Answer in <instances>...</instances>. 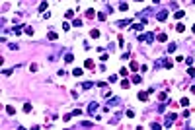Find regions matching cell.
Here are the masks:
<instances>
[{
	"label": "cell",
	"mask_w": 195,
	"mask_h": 130,
	"mask_svg": "<svg viewBox=\"0 0 195 130\" xmlns=\"http://www.w3.org/2000/svg\"><path fill=\"white\" fill-rule=\"evenodd\" d=\"M152 39H154V35H152V33H148V35H146V33H142V35H139V41H148V43H150Z\"/></svg>",
	"instance_id": "6da1fadb"
},
{
	"label": "cell",
	"mask_w": 195,
	"mask_h": 130,
	"mask_svg": "<svg viewBox=\"0 0 195 130\" xmlns=\"http://www.w3.org/2000/svg\"><path fill=\"white\" fill-rule=\"evenodd\" d=\"M96 111H98V103L94 101V103H90V105H88V113H90V114H94Z\"/></svg>",
	"instance_id": "7a4b0ae2"
},
{
	"label": "cell",
	"mask_w": 195,
	"mask_h": 130,
	"mask_svg": "<svg viewBox=\"0 0 195 130\" xmlns=\"http://www.w3.org/2000/svg\"><path fill=\"white\" fill-rule=\"evenodd\" d=\"M176 119H177V114H176V113H172V114H168V120H166V126H170V124H172V122H174Z\"/></svg>",
	"instance_id": "3957f363"
},
{
	"label": "cell",
	"mask_w": 195,
	"mask_h": 130,
	"mask_svg": "<svg viewBox=\"0 0 195 130\" xmlns=\"http://www.w3.org/2000/svg\"><path fill=\"white\" fill-rule=\"evenodd\" d=\"M166 18H168V12H166V10H162V12H158V20H160V21H164Z\"/></svg>",
	"instance_id": "277c9868"
},
{
	"label": "cell",
	"mask_w": 195,
	"mask_h": 130,
	"mask_svg": "<svg viewBox=\"0 0 195 130\" xmlns=\"http://www.w3.org/2000/svg\"><path fill=\"white\" fill-rule=\"evenodd\" d=\"M142 27H144V23H133V25H131V29H135V31H142Z\"/></svg>",
	"instance_id": "5b68a950"
},
{
	"label": "cell",
	"mask_w": 195,
	"mask_h": 130,
	"mask_svg": "<svg viewBox=\"0 0 195 130\" xmlns=\"http://www.w3.org/2000/svg\"><path fill=\"white\" fill-rule=\"evenodd\" d=\"M72 60H74V54H72V52H66V54H65V62H68V64H70Z\"/></svg>",
	"instance_id": "8992f818"
},
{
	"label": "cell",
	"mask_w": 195,
	"mask_h": 130,
	"mask_svg": "<svg viewBox=\"0 0 195 130\" xmlns=\"http://www.w3.org/2000/svg\"><path fill=\"white\" fill-rule=\"evenodd\" d=\"M139 99H141V101H146V99H148V91H141V93H139Z\"/></svg>",
	"instance_id": "52a82bcc"
},
{
	"label": "cell",
	"mask_w": 195,
	"mask_h": 130,
	"mask_svg": "<svg viewBox=\"0 0 195 130\" xmlns=\"http://www.w3.org/2000/svg\"><path fill=\"white\" fill-rule=\"evenodd\" d=\"M156 39H158V41H162V43H164V41H168V35H166V33H160V35H158V37H156Z\"/></svg>",
	"instance_id": "ba28073f"
},
{
	"label": "cell",
	"mask_w": 195,
	"mask_h": 130,
	"mask_svg": "<svg viewBox=\"0 0 195 130\" xmlns=\"http://www.w3.org/2000/svg\"><path fill=\"white\" fill-rule=\"evenodd\" d=\"M179 103H182L183 107H187V105H189V99H187V97H182V99H179Z\"/></svg>",
	"instance_id": "9c48e42d"
},
{
	"label": "cell",
	"mask_w": 195,
	"mask_h": 130,
	"mask_svg": "<svg viewBox=\"0 0 195 130\" xmlns=\"http://www.w3.org/2000/svg\"><path fill=\"white\" fill-rule=\"evenodd\" d=\"M90 35H92L94 39H98V37H100V31H98V29H92V31H90Z\"/></svg>",
	"instance_id": "30bf717a"
},
{
	"label": "cell",
	"mask_w": 195,
	"mask_h": 130,
	"mask_svg": "<svg viewBox=\"0 0 195 130\" xmlns=\"http://www.w3.org/2000/svg\"><path fill=\"white\" fill-rule=\"evenodd\" d=\"M183 16H185V12H182V10H177V12H176V16H174V18H177V20H179V18H183Z\"/></svg>",
	"instance_id": "8fae6325"
},
{
	"label": "cell",
	"mask_w": 195,
	"mask_h": 130,
	"mask_svg": "<svg viewBox=\"0 0 195 130\" xmlns=\"http://www.w3.org/2000/svg\"><path fill=\"white\" fill-rule=\"evenodd\" d=\"M72 74H74V76H82V68H74Z\"/></svg>",
	"instance_id": "7c38bea8"
},
{
	"label": "cell",
	"mask_w": 195,
	"mask_h": 130,
	"mask_svg": "<svg viewBox=\"0 0 195 130\" xmlns=\"http://www.w3.org/2000/svg\"><path fill=\"white\" fill-rule=\"evenodd\" d=\"M84 64H86V68H90V70H92V68H94V60H86Z\"/></svg>",
	"instance_id": "4fadbf2b"
},
{
	"label": "cell",
	"mask_w": 195,
	"mask_h": 130,
	"mask_svg": "<svg viewBox=\"0 0 195 130\" xmlns=\"http://www.w3.org/2000/svg\"><path fill=\"white\" fill-rule=\"evenodd\" d=\"M119 103V99L117 97H113V99H109V107H113V105H117Z\"/></svg>",
	"instance_id": "5bb4252c"
},
{
	"label": "cell",
	"mask_w": 195,
	"mask_h": 130,
	"mask_svg": "<svg viewBox=\"0 0 195 130\" xmlns=\"http://www.w3.org/2000/svg\"><path fill=\"white\" fill-rule=\"evenodd\" d=\"M45 10H47V2H41L39 4V12H45Z\"/></svg>",
	"instance_id": "9a60e30c"
},
{
	"label": "cell",
	"mask_w": 195,
	"mask_h": 130,
	"mask_svg": "<svg viewBox=\"0 0 195 130\" xmlns=\"http://www.w3.org/2000/svg\"><path fill=\"white\" fill-rule=\"evenodd\" d=\"M141 82H142L141 76H133V83H141Z\"/></svg>",
	"instance_id": "2e32d148"
},
{
	"label": "cell",
	"mask_w": 195,
	"mask_h": 130,
	"mask_svg": "<svg viewBox=\"0 0 195 130\" xmlns=\"http://www.w3.org/2000/svg\"><path fill=\"white\" fill-rule=\"evenodd\" d=\"M24 113H31V105H29V103L24 105Z\"/></svg>",
	"instance_id": "e0dca14e"
},
{
	"label": "cell",
	"mask_w": 195,
	"mask_h": 130,
	"mask_svg": "<svg viewBox=\"0 0 195 130\" xmlns=\"http://www.w3.org/2000/svg\"><path fill=\"white\" fill-rule=\"evenodd\" d=\"M119 10H121V12H125V10H129V6H127L125 2H121V4H119Z\"/></svg>",
	"instance_id": "ac0fdd59"
},
{
	"label": "cell",
	"mask_w": 195,
	"mask_h": 130,
	"mask_svg": "<svg viewBox=\"0 0 195 130\" xmlns=\"http://www.w3.org/2000/svg\"><path fill=\"white\" fill-rule=\"evenodd\" d=\"M176 51V43H170V45H168V52H174Z\"/></svg>",
	"instance_id": "d6986e66"
},
{
	"label": "cell",
	"mask_w": 195,
	"mask_h": 130,
	"mask_svg": "<svg viewBox=\"0 0 195 130\" xmlns=\"http://www.w3.org/2000/svg\"><path fill=\"white\" fill-rule=\"evenodd\" d=\"M25 33H27V35H33V27H29V25H25Z\"/></svg>",
	"instance_id": "ffe728a7"
},
{
	"label": "cell",
	"mask_w": 195,
	"mask_h": 130,
	"mask_svg": "<svg viewBox=\"0 0 195 130\" xmlns=\"http://www.w3.org/2000/svg\"><path fill=\"white\" fill-rule=\"evenodd\" d=\"M129 85H131V83H129L127 80H123V82H121V88H123V89H127V88H129Z\"/></svg>",
	"instance_id": "44dd1931"
},
{
	"label": "cell",
	"mask_w": 195,
	"mask_h": 130,
	"mask_svg": "<svg viewBox=\"0 0 195 130\" xmlns=\"http://www.w3.org/2000/svg\"><path fill=\"white\" fill-rule=\"evenodd\" d=\"M94 14H96V12H94L92 8H90V10H86V16H88V18H92V16H94Z\"/></svg>",
	"instance_id": "7402d4cb"
},
{
	"label": "cell",
	"mask_w": 195,
	"mask_h": 130,
	"mask_svg": "<svg viewBox=\"0 0 195 130\" xmlns=\"http://www.w3.org/2000/svg\"><path fill=\"white\" fill-rule=\"evenodd\" d=\"M183 29H185V25H183V23H177V33H182Z\"/></svg>",
	"instance_id": "603a6c76"
},
{
	"label": "cell",
	"mask_w": 195,
	"mask_h": 130,
	"mask_svg": "<svg viewBox=\"0 0 195 130\" xmlns=\"http://www.w3.org/2000/svg\"><path fill=\"white\" fill-rule=\"evenodd\" d=\"M6 113H8V114H14L16 111H14V107H10V105H8V107H6Z\"/></svg>",
	"instance_id": "cb8c5ba5"
},
{
	"label": "cell",
	"mask_w": 195,
	"mask_h": 130,
	"mask_svg": "<svg viewBox=\"0 0 195 130\" xmlns=\"http://www.w3.org/2000/svg\"><path fill=\"white\" fill-rule=\"evenodd\" d=\"M82 88H84V89H90V88H92V83H90V82H84Z\"/></svg>",
	"instance_id": "d4e9b609"
},
{
	"label": "cell",
	"mask_w": 195,
	"mask_h": 130,
	"mask_svg": "<svg viewBox=\"0 0 195 130\" xmlns=\"http://www.w3.org/2000/svg\"><path fill=\"white\" fill-rule=\"evenodd\" d=\"M63 29H65V31H68V29H70V23H68V21H65V23H63Z\"/></svg>",
	"instance_id": "484cf974"
},
{
	"label": "cell",
	"mask_w": 195,
	"mask_h": 130,
	"mask_svg": "<svg viewBox=\"0 0 195 130\" xmlns=\"http://www.w3.org/2000/svg\"><path fill=\"white\" fill-rule=\"evenodd\" d=\"M8 49H12V51H18V45H16V43H12V45H8Z\"/></svg>",
	"instance_id": "4316f807"
},
{
	"label": "cell",
	"mask_w": 195,
	"mask_h": 130,
	"mask_svg": "<svg viewBox=\"0 0 195 130\" xmlns=\"http://www.w3.org/2000/svg\"><path fill=\"white\" fill-rule=\"evenodd\" d=\"M20 31H22V29H20V27H16V29H14V31H12V35H22Z\"/></svg>",
	"instance_id": "83f0119b"
},
{
	"label": "cell",
	"mask_w": 195,
	"mask_h": 130,
	"mask_svg": "<svg viewBox=\"0 0 195 130\" xmlns=\"http://www.w3.org/2000/svg\"><path fill=\"white\" fill-rule=\"evenodd\" d=\"M187 74H189V76H195V68H191V66H189V70H187Z\"/></svg>",
	"instance_id": "f1b7e54d"
},
{
	"label": "cell",
	"mask_w": 195,
	"mask_h": 130,
	"mask_svg": "<svg viewBox=\"0 0 195 130\" xmlns=\"http://www.w3.org/2000/svg\"><path fill=\"white\" fill-rule=\"evenodd\" d=\"M72 23H74V25H76V27H80V25H82V20H74Z\"/></svg>",
	"instance_id": "f546056e"
},
{
	"label": "cell",
	"mask_w": 195,
	"mask_h": 130,
	"mask_svg": "<svg viewBox=\"0 0 195 130\" xmlns=\"http://www.w3.org/2000/svg\"><path fill=\"white\" fill-rule=\"evenodd\" d=\"M129 68H131V70H133V72H135V70H137V68H139V66H137V64H135V62H131V64H129Z\"/></svg>",
	"instance_id": "4dcf8cb0"
},
{
	"label": "cell",
	"mask_w": 195,
	"mask_h": 130,
	"mask_svg": "<svg viewBox=\"0 0 195 130\" xmlns=\"http://www.w3.org/2000/svg\"><path fill=\"white\" fill-rule=\"evenodd\" d=\"M191 31H193V33H195V25H193V27H191Z\"/></svg>",
	"instance_id": "1f68e13d"
},
{
	"label": "cell",
	"mask_w": 195,
	"mask_h": 130,
	"mask_svg": "<svg viewBox=\"0 0 195 130\" xmlns=\"http://www.w3.org/2000/svg\"><path fill=\"white\" fill-rule=\"evenodd\" d=\"M154 2H160V0H154Z\"/></svg>",
	"instance_id": "d6a6232c"
}]
</instances>
